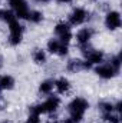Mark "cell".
<instances>
[{"label":"cell","instance_id":"1","mask_svg":"<svg viewBox=\"0 0 122 123\" xmlns=\"http://www.w3.org/2000/svg\"><path fill=\"white\" fill-rule=\"evenodd\" d=\"M66 109H68L69 117L73 120V123H82L83 122V117H85V113L89 109V102L85 97L76 96V97H73L68 103Z\"/></svg>","mask_w":122,"mask_h":123},{"label":"cell","instance_id":"2","mask_svg":"<svg viewBox=\"0 0 122 123\" xmlns=\"http://www.w3.org/2000/svg\"><path fill=\"white\" fill-rule=\"evenodd\" d=\"M9 27V36H7V43L13 47L19 46L23 42V34H25V26L20 23V20H13L12 23L7 25Z\"/></svg>","mask_w":122,"mask_h":123},{"label":"cell","instance_id":"3","mask_svg":"<svg viewBox=\"0 0 122 123\" xmlns=\"http://www.w3.org/2000/svg\"><path fill=\"white\" fill-rule=\"evenodd\" d=\"M53 33L56 34V39H58L59 42H62V43H65V44H69V43L72 42V39H73L72 27H70V25H69L68 22H65V20H61V22H58V23L55 25Z\"/></svg>","mask_w":122,"mask_h":123},{"label":"cell","instance_id":"4","mask_svg":"<svg viewBox=\"0 0 122 123\" xmlns=\"http://www.w3.org/2000/svg\"><path fill=\"white\" fill-rule=\"evenodd\" d=\"M88 20H89V12L85 7H81V6L75 7L68 16V23L70 25V27L72 26H75V27L76 26H82Z\"/></svg>","mask_w":122,"mask_h":123},{"label":"cell","instance_id":"5","mask_svg":"<svg viewBox=\"0 0 122 123\" xmlns=\"http://www.w3.org/2000/svg\"><path fill=\"white\" fill-rule=\"evenodd\" d=\"M10 4V10L14 13L17 20H27L29 16V3L27 0H7Z\"/></svg>","mask_w":122,"mask_h":123},{"label":"cell","instance_id":"6","mask_svg":"<svg viewBox=\"0 0 122 123\" xmlns=\"http://www.w3.org/2000/svg\"><path fill=\"white\" fill-rule=\"evenodd\" d=\"M103 25H105V27L109 31L119 30L122 26L121 13L118 10H109V12H106L105 17H103Z\"/></svg>","mask_w":122,"mask_h":123},{"label":"cell","instance_id":"7","mask_svg":"<svg viewBox=\"0 0 122 123\" xmlns=\"http://www.w3.org/2000/svg\"><path fill=\"white\" fill-rule=\"evenodd\" d=\"M61 105H62L61 97L56 96V94H49V96L40 103L42 110H43V115H52V113H56V112L59 110Z\"/></svg>","mask_w":122,"mask_h":123},{"label":"cell","instance_id":"8","mask_svg":"<svg viewBox=\"0 0 122 123\" xmlns=\"http://www.w3.org/2000/svg\"><path fill=\"white\" fill-rule=\"evenodd\" d=\"M95 73L102 80H111V79H114L119 74V70H116L109 63H102V64H98L95 67Z\"/></svg>","mask_w":122,"mask_h":123},{"label":"cell","instance_id":"9","mask_svg":"<svg viewBox=\"0 0 122 123\" xmlns=\"http://www.w3.org/2000/svg\"><path fill=\"white\" fill-rule=\"evenodd\" d=\"M93 34H95V30L92 27H82L76 31V34H73V39L76 40V43L79 46H83V44L91 43V40L93 39Z\"/></svg>","mask_w":122,"mask_h":123},{"label":"cell","instance_id":"10","mask_svg":"<svg viewBox=\"0 0 122 123\" xmlns=\"http://www.w3.org/2000/svg\"><path fill=\"white\" fill-rule=\"evenodd\" d=\"M85 60L88 63H91L92 66H98V64H102L105 62V53L102 50H98V49H92L91 52L85 56Z\"/></svg>","mask_w":122,"mask_h":123},{"label":"cell","instance_id":"11","mask_svg":"<svg viewBox=\"0 0 122 123\" xmlns=\"http://www.w3.org/2000/svg\"><path fill=\"white\" fill-rule=\"evenodd\" d=\"M53 82H55V90L59 93V94H68V93L70 92V89H72L70 80H69L68 77H65V76L58 77V79L53 80Z\"/></svg>","mask_w":122,"mask_h":123},{"label":"cell","instance_id":"12","mask_svg":"<svg viewBox=\"0 0 122 123\" xmlns=\"http://www.w3.org/2000/svg\"><path fill=\"white\" fill-rule=\"evenodd\" d=\"M32 60H33L34 64H37V66L46 64V63H47V53H46V50H43V49H40V47L34 49V50L32 52Z\"/></svg>","mask_w":122,"mask_h":123},{"label":"cell","instance_id":"13","mask_svg":"<svg viewBox=\"0 0 122 123\" xmlns=\"http://www.w3.org/2000/svg\"><path fill=\"white\" fill-rule=\"evenodd\" d=\"M66 72L68 73H79L83 70V60L81 59H70L66 63Z\"/></svg>","mask_w":122,"mask_h":123},{"label":"cell","instance_id":"14","mask_svg":"<svg viewBox=\"0 0 122 123\" xmlns=\"http://www.w3.org/2000/svg\"><path fill=\"white\" fill-rule=\"evenodd\" d=\"M53 89H55V82L52 79H46V80H42L39 83V89L37 90L43 96H49V94H52Z\"/></svg>","mask_w":122,"mask_h":123},{"label":"cell","instance_id":"15","mask_svg":"<svg viewBox=\"0 0 122 123\" xmlns=\"http://www.w3.org/2000/svg\"><path fill=\"white\" fill-rule=\"evenodd\" d=\"M16 85V80L12 74H1L0 76V90H12Z\"/></svg>","mask_w":122,"mask_h":123},{"label":"cell","instance_id":"16","mask_svg":"<svg viewBox=\"0 0 122 123\" xmlns=\"http://www.w3.org/2000/svg\"><path fill=\"white\" fill-rule=\"evenodd\" d=\"M45 20V14L40 10H30L29 16H27V22H30L32 25H40Z\"/></svg>","mask_w":122,"mask_h":123},{"label":"cell","instance_id":"17","mask_svg":"<svg viewBox=\"0 0 122 123\" xmlns=\"http://www.w3.org/2000/svg\"><path fill=\"white\" fill-rule=\"evenodd\" d=\"M0 20H1L3 23L9 25V23H12L13 20H16V16H14V13H13L10 9H3V10H0Z\"/></svg>","mask_w":122,"mask_h":123},{"label":"cell","instance_id":"18","mask_svg":"<svg viewBox=\"0 0 122 123\" xmlns=\"http://www.w3.org/2000/svg\"><path fill=\"white\" fill-rule=\"evenodd\" d=\"M59 44H61V42L55 37H52V39H49L47 40V43H46V50L50 53V55H56V52H58V49H59Z\"/></svg>","mask_w":122,"mask_h":123},{"label":"cell","instance_id":"19","mask_svg":"<svg viewBox=\"0 0 122 123\" xmlns=\"http://www.w3.org/2000/svg\"><path fill=\"white\" fill-rule=\"evenodd\" d=\"M102 119L106 123H121V116L115 112L112 113H102Z\"/></svg>","mask_w":122,"mask_h":123},{"label":"cell","instance_id":"20","mask_svg":"<svg viewBox=\"0 0 122 123\" xmlns=\"http://www.w3.org/2000/svg\"><path fill=\"white\" fill-rule=\"evenodd\" d=\"M98 107L102 113H112L114 112V103L112 102H101V103H98Z\"/></svg>","mask_w":122,"mask_h":123},{"label":"cell","instance_id":"21","mask_svg":"<svg viewBox=\"0 0 122 123\" xmlns=\"http://www.w3.org/2000/svg\"><path fill=\"white\" fill-rule=\"evenodd\" d=\"M111 66H114L116 70H119L121 72V64H122V59H121V55L118 53V55H112L111 56V59H109V62H108Z\"/></svg>","mask_w":122,"mask_h":123},{"label":"cell","instance_id":"22","mask_svg":"<svg viewBox=\"0 0 122 123\" xmlns=\"http://www.w3.org/2000/svg\"><path fill=\"white\" fill-rule=\"evenodd\" d=\"M69 55V44H65V43H62L59 44V49H58V52H56V56H59V57H66Z\"/></svg>","mask_w":122,"mask_h":123},{"label":"cell","instance_id":"23","mask_svg":"<svg viewBox=\"0 0 122 123\" xmlns=\"http://www.w3.org/2000/svg\"><path fill=\"white\" fill-rule=\"evenodd\" d=\"M25 123H42L40 115H34V113H29V116L26 117Z\"/></svg>","mask_w":122,"mask_h":123},{"label":"cell","instance_id":"24","mask_svg":"<svg viewBox=\"0 0 122 123\" xmlns=\"http://www.w3.org/2000/svg\"><path fill=\"white\" fill-rule=\"evenodd\" d=\"M34 3H37V4H49L52 0H33Z\"/></svg>","mask_w":122,"mask_h":123},{"label":"cell","instance_id":"25","mask_svg":"<svg viewBox=\"0 0 122 123\" xmlns=\"http://www.w3.org/2000/svg\"><path fill=\"white\" fill-rule=\"evenodd\" d=\"M59 4H69V3H72L73 0H56Z\"/></svg>","mask_w":122,"mask_h":123},{"label":"cell","instance_id":"26","mask_svg":"<svg viewBox=\"0 0 122 123\" xmlns=\"http://www.w3.org/2000/svg\"><path fill=\"white\" fill-rule=\"evenodd\" d=\"M59 123H73V120H72L70 117H66V119H62V120H59Z\"/></svg>","mask_w":122,"mask_h":123},{"label":"cell","instance_id":"27","mask_svg":"<svg viewBox=\"0 0 122 123\" xmlns=\"http://www.w3.org/2000/svg\"><path fill=\"white\" fill-rule=\"evenodd\" d=\"M4 66V59H3V56L0 55V70H1V67Z\"/></svg>","mask_w":122,"mask_h":123},{"label":"cell","instance_id":"28","mask_svg":"<svg viewBox=\"0 0 122 123\" xmlns=\"http://www.w3.org/2000/svg\"><path fill=\"white\" fill-rule=\"evenodd\" d=\"M0 123H13V122L9 120V119H4V120H0Z\"/></svg>","mask_w":122,"mask_h":123},{"label":"cell","instance_id":"29","mask_svg":"<svg viewBox=\"0 0 122 123\" xmlns=\"http://www.w3.org/2000/svg\"><path fill=\"white\" fill-rule=\"evenodd\" d=\"M95 1H98V0H95Z\"/></svg>","mask_w":122,"mask_h":123},{"label":"cell","instance_id":"30","mask_svg":"<svg viewBox=\"0 0 122 123\" xmlns=\"http://www.w3.org/2000/svg\"><path fill=\"white\" fill-rule=\"evenodd\" d=\"M0 92H1V90H0Z\"/></svg>","mask_w":122,"mask_h":123}]
</instances>
